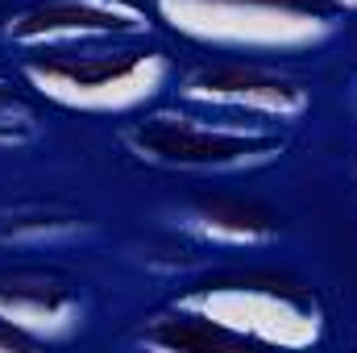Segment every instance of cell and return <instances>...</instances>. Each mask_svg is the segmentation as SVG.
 Listing matches in <instances>:
<instances>
[{
    "mask_svg": "<svg viewBox=\"0 0 357 353\" xmlns=\"http://www.w3.org/2000/svg\"><path fill=\"white\" fill-rule=\"evenodd\" d=\"M8 350H33V341L25 337V333H17V329H8L4 320H0V353Z\"/></svg>",
    "mask_w": 357,
    "mask_h": 353,
    "instance_id": "cell-12",
    "label": "cell"
},
{
    "mask_svg": "<svg viewBox=\"0 0 357 353\" xmlns=\"http://www.w3.org/2000/svg\"><path fill=\"white\" fill-rule=\"evenodd\" d=\"M178 303L212 316L245 345H278V350H307L324 337L320 303L291 278L274 274H233L212 278L183 295Z\"/></svg>",
    "mask_w": 357,
    "mask_h": 353,
    "instance_id": "cell-3",
    "label": "cell"
},
{
    "mask_svg": "<svg viewBox=\"0 0 357 353\" xmlns=\"http://www.w3.org/2000/svg\"><path fill=\"white\" fill-rule=\"evenodd\" d=\"M171 63L158 50H46L25 59V80L46 100L79 112H129L154 100Z\"/></svg>",
    "mask_w": 357,
    "mask_h": 353,
    "instance_id": "cell-2",
    "label": "cell"
},
{
    "mask_svg": "<svg viewBox=\"0 0 357 353\" xmlns=\"http://www.w3.org/2000/svg\"><path fill=\"white\" fill-rule=\"evenodd\" d=\"M33 133H38V125H33V117H29L25 108H17V104H4V108H0V146L29 142Z\"/></svg>",
    "mask_w": 357,
    "mask_h": 353,
    "instance_id": "cell-11",
    "label": "cell"
},
{
    "mask_svg": "<svg viewBox=\"0 0 357 353\" xmlns=\"http://www.w3.org/2000/svg\"><path fill=\"white\" fill-rule=\"evenodd\" d=\"M183 100L237 112V117H266L291 121L307 108V88L291 75H278L254 63H204L183 75Z\"/></svg>",
    "mask_w": 357,
    "mask_h": 353,
    "instance_id": "cell-6",
    "label": "cell"
},
{
    "mask_svg": "<svg viewBox=\"0 0 357 353\" xmlns=\"http://www.w3.org/2000/svg\"><path fill=\"white\" fill-rule=\"evenodd\" d=\"M0 320L38 341H59L79 329L84 299L71 283L42 270H4L0 274Z\"/></svg>",
    "mask_w": 357,
    "mask_h": 353,
    "instance_id": "cell-7",
    "label": "cell"
},
{
    "mask_svg": "<svg viewBox=\"0 0 357 353\" xmlns=\"http://www.w3.org/2000/svg\"><path fill=\"white\" fill-rule=\"evenodd\" d=\"M4 104H13V88H8V84L0 80V108H4Z\"/></svg>",
    "mask_w": 357,
    "mask_h": 353,
    "instance_id": "cell-13",
    "label": "cell"
},
{
    "mask_svg": "<svg viewBox=\"0 0 357 353\" xmlns=\"http://www.w3.org/2000/svg\"><path fill=\"white\" fill-rule=\"evenodd\" d=\"M187 225L204 241H220V246H258L278 233L274 212L254 200H199L187 212Z\"/></svg>",
    "mask_w": 357,
    "mask_h": 353,
    "instance_id": "cell-9",
    "label": "cell"
},
{
    "mask_svg": "<svg viewBox=\"0 0 357 353\" xmlns=\"http://www.w3.org/2000/svg\"><path fill=\"white\" fill-rule=\"evenodd\" d=\"M137 345L146 350H162V353H229L241 350L245 341L237 333H229L225 324H216L212 316L178 303L171 312L154 316L142 333H137Z\"/></svg>",
    "mask_w": 357,
    "mask_h": 353,
    "instance_id": "cell-8",
    "label": "cell"
},
{
    "mask_svg": "<svg viewBox=\"0 0 357 353\" xmlns=\"http://www.w3.org/2000/svg\"><path fill=\"white\" fill-rule=\"evenodd\" d=\"M8 42L25 50H75L150 33V17L125 0H46L8 21Z\"/></svg>",
    "mask_w": 357,
    "mask_h": 353,
    "instance_id": "cell-5",
    "label": "cell"
},
{
    "mask_svg": "<svg viewBox=\"0 0 357 353\" xmlns=\"http://www.w3.org/2000/svg\"><path fill=\"white\" fill-rule=\"evenodd\" d=\"M133 158L171 171H241L282 154V137L258 125L199 121L187 112H154L121 129Z\"/></svg>",
    "mask_w": 357,
    "mask_h": 353,
    "instance_id": "cell-4",
    "label": "cell"
},
{
    "mask_svg": "<svg viewBox=\"0 0 357 353\" xmlns=\"http://www.w3.org/2000/svg\"><path fill=\"white\" fill-rule=\"evenodd\" d=\"M162 21L216 50H303L345 13L337 0H158Z\"/></svg>",
    "mask_w": 357,
    "mask_h": 353,
    "instance_id": "cell-1",
    "label": "cell"
},
{
    "mask_svg": "<svg viewBox=\"0 0 357 353\" xmlns=\"http://www.w3.org/2000/svg\"><path fill=\"white\" fill-rule=\"evenodd\" d=\"M79 220L75 216H54V212H17L0 225V241H25V237H63L75 233Z\"/></svg>",
    "mask_w": 357,
    "mask_h": 353,
    "instance_id": "cell-10",
    "label": "cell"
},
{
    "mask_svg": "<svg viewBox=\"0 0 357 353\" xmlns=\"http://www.w3.org/2000/svg\"><path fill=\"white\" fill-rule=\"evenodd\" d=\"M337 4H341V8H357V0H337Z\"/></svg>",
    "mask_w": 357,
    "mask_h": 353,
    "instance_id": "cell-14",
    "label": "cell"
}]
</instances>
